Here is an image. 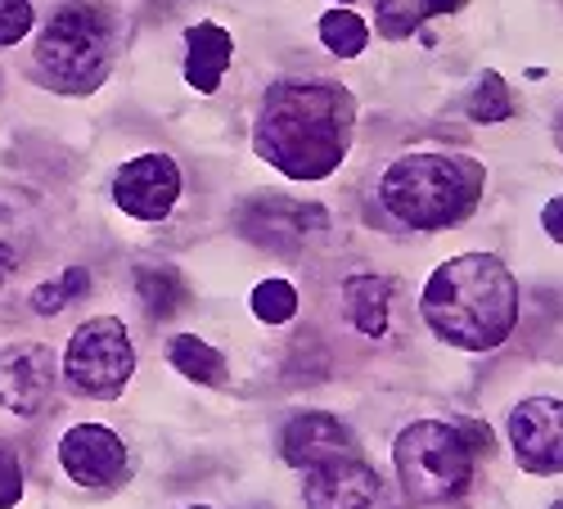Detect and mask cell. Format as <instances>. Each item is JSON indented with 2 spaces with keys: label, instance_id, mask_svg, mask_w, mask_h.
I'll return each mask as SVG.
<instances>
[{
  "label": "cell",
  "instance_id": "4316f807",
  "mask_svg": "<svg viewBox=\"0 0 563 509\" xmlns=\"http://www.w3.org/2000/svg\"><path fill=\"white\" fill-rule=\"evenodd\" d=\"M554 141H559V150H563V113L554 118Z\"/></svg>",
  "mask_w": 563,
  "mask_h": 509
},
{
  "label": "cell",
  "instance_id": "3957f363",
  "mask_svg": "<svg viewBox=\"0 0 563 509\" xmlns=\"http://www.w3.org/2000/svg\"><path fill=\"white\" fill-rule=\"evenodd\" d=\"M478 195H483V167L455 154H406L379 180L384 208L415 230L460 225L478 208Z\"/></svg>",
  "mask_w": 563,
  "mask_h": 509
},
{
  "label": "cell",
  "instance_id": "5b68a950",
  "mask_svg": "<svg viewBox=\"0 0 563 509\" xmlns=\"http://www.w3.org/2000/svg\"><path fill=\"white\" fill-rule=\"evenodd\" d=\"M393 460H397L401 487L415 505L455 500L474 483V446L464 442V433L455 424L419 420V424L401 429Z\"/></svg>",
  "mask_w": 563,
  "mask_h": 509
},
{
  "label": "cell",
  "instance_id": "603a6c76",
  "mask_svg": "<svg viewBox=\"0 0 563 509\" xmlns=\"http://www.w3.org/2000/svg\"><path fill=\"white\" fill-rule=\"evenodd\" d=\"M19 496H23V465H19V455L0 442V509L19 505Z\"/></svg>",
  "mask_w": 563,
  "mask_h": 509
},
{
  "label": "cell",
  "instance_id": "e0dca14e",
  "mask_svg": "<svg viewBox=\"0 0 563 509\" xmlns=\"http://www.w3.org/2000/svg\"><path fill=\"white\" fill-rule=\"evenodd\" d=\"M460 5L464 0H379V10H374V27H379V36H388V41H401L424 19L455 14Z\"/></svg>",
  "mask_w": 563,
  "mask_h": 509
},
{
  "label": "cell",
  "instance_id": "52a82bcc",
  "mask_svg": "<svg viewBox=\"0 0 563 509\" xmlns=\"http://www.w3.org/2000/svg\"><path fill=\"white\" fill-rule=\"evenodd\" d=\"M302 496H307V509H401L388 478L379 469H369L361 455L307 474Z\"/></svg>",
  "mask_w": 563,
  "mask_h": 509
},
{
  "label": "cell",
  "instance_id": "8992f818",
  "mask_svg": "<svg viewBox=\"0 0 563 509\" xmlns=\"http://www.w3.org/2000/svg\"><path fill=\"white\" fill-rule=\"evenodd\" d=\"M135 369V352H131V339L122 330V320L113 316H96L68 339V352H64V379L73 392H118Z\"/></svg>",
  "mask_w": 563,
  "mask_h": 509
},
{
  "label": "cell",
  "instance_id": "7a4b0ae2",
  "mask_svg": "<svg viewBox=\"0 0 563 509\" xmlns=\"http://www.w3.org/2000/svg\"><path fill=\"white\" fill-rule=\"evenodd\" d=\"M419 311L438 339L464 352H492L509 339L514 320H519V285L500 257L464 253L429 275Z\"/></svg>",
  "mask_w": 563,
  "mask_h": 509
},
{
  "label": "cell",
  "instance_id": "4fadbf2b",
  "mask_svg": "<svg viewBox=\"0 0 563 509\" xmlns=\"http://www.w3.org/2000/svg\"><path fill=\"white\" fill-rule=\"evenodd\" d=\"M240 230L275 253H298L311 230H324V208H302L294 199H257L240 212Z\"/></svg>",
  "mask_w": 563,
  "mask_h": 509
},
{
  "label": "cell",
  "instance_id": "6da1fadb",
  "mask_svg": "<svg viewBox=\"0 0 563 509\" xmlns=\"http://www.w3.org/2000/svg\"><path fill=\"white\" fill-rule=\"evenodd\" d=\"M356 104L334 81H275L266 86L253 150L289 180H324L339 171L352 145Z\"/></svg>",
  "mask_w": 563,
  "mask_h": 509
},
{
  "label": "cell",
  "instance_id": "ac0fdd59",
  "mask_svg": "<svg viewBox=\"0 0 563 509\" xmlns=\"http://www.w3.org/2000/svg\"><path fill=\"white\" fill-rule=\"evenodd\" d=\"M167 361L195 384H225V356L195 334H176L167 347Z\"/></svg>",
  "mask_w": 563,
  "mask_h": 509
},
{
  "label": "cell",
  "instance_id": "5bb4252c",
  "mask_svg": "<svg viewBox=\"0 0 563 509\" xmlns=\"http://www.w3.org/2000/svg\"><path fill=\"white\" fill-rule=\"evenodd\" d=\"M234 55V41L225 27L217 23H195L190 36H185V81H190L195 90H203V96H212V90L221 86V73Z\"/></svg>",
  "mask_w": 563,
  "mask_h": 509
},
{
  "label": "cell",
  "instance_id": "d6986e66",
  "mask_svg": "<svg viewBox=\"0 0 563 509\" xmlns=\"http://www.w3.org/2000/svg\"><path fill=\"white\" fill-rule=\"evenodd\" d=\"M320 41L330 45L339 59H356L365 45H369V27H365V19H356L352 10H330V14L320 19Z\"/></svg>",
  "mask_w": 563,
  "mask_h": 509
},
{
  "label": "cell",
  "instance_id": "ffe728a7",
  "mask_svg": "<svg viewBox=\"0 0 563 509\" xmlns=\"http://www.w3.org/2000/svg\"><path fill=\"white\" fill-rule=\"evenodd\" d=\"M514 113V96L500 73H483V81L474 86V96H468V118L474 122H505Z\"/></svg>",
  "mask_w": 563,
  "mask_h": 509
},
{
  "label": "cell",
  "instance_id": "277c9868",
  "mask_svg": "<svg viewBox=\"0 0 563 509\" xmlns=\"http://www.w3.org/2000/svg\"><path fill=\"white\" fill-rule=\"evenodd\" d=\"M113 59V23L100 5L68 0V5L45 23L36 41V64L55 90L64 96H86L96 90Z\"/></svg>",
  "mask_w": 563,
  "mask_h": 509
},
{
  "label": "cell",
  "instance_id": "cb8c5ba5",
  "mask_svg": "<svg viewBox=\"0 0 563 509\" xmlns=\"http://www.w3.org/2000/svg\"><path fill=\"white\" fill-rule=\"evenodd\" d=\"M68 302H73V294H68L64 280H55V285H36V294H32V311H36V316H59Z\"/></svg>",
  "mask_w": 563,
  "mask_h": 509
},
{
  "label": "cell",
  "instance_id": "ba28073f",
  "mask_svg": "<svg viewBox=\"0 0 563 509\" xmlns=\"http://www.w3.org/2000/svg\"><path fill=\"white\" fill-rule=\"evenodd\" d=\"M509 442L528 474H563V401H519V410L509 414Z\"/></svg>",
  "mask_w": 563,
  "mask_h": 509
},
{
  "label": "cell",
  "instance_id": "30bf717a",
  "mask_svg": "<svg viewBox=\"0 0 563 509\" xmlns=\"http://www.w3.org/2000/svg\"><path fill=\"white\" fill-rule=\"evenodd\" d=\"M279 451H285V460L302 474L330 469V465H343V460L361 455L352 429L339 424L334 414H298V420H289L285 433H279Z\"/></svg>",
  "mask_w": 563,
  "mask_h": 509
},
{
  "label": "cell",
  "instance_id": "44dd1931",
  "mask_svg": "<svg viewBox=\"0 0 563 509\" xmlns=\"http://www.w3.org/2000/svg\"><path fill=\"white\" fill-rule=\"evenodd\" d=\"M253 316L266 320V325H285V320L298 316V289L289 280H262L253 289Z\"/></svg>",
  "mask_w": 563,
  "mask_h": 509
},
{
  "label": "cell",
  "instance_id": "7402d4cb",
  "mask_svg": "<svg viewBox=\"0 0 563 509\" xmlns=\"http://www.w3.org/2000/svg\"><path fill=\"white\" fill-rule=\"evenodd\" d=\"M32 32V5L27 0H0V45H14Z\"/></svg>",
  "mask_w": 563,
  "mask_h": 509
},
{
  "label": "cell",
  "instance_id": "7c38bea8",
  "mask_svg": "<svg viewBox=\"0 0 563 509\" xmlns=\"http://www.w3.org/2000/svg\"><path fill=\"white\" fill-rule=\"evenodd\" d=\"M55 388V356L41 343H14L0 352V406L14 414H36Z\"/></svg>",
  "mask_w": 563,
  "mask_h": 509
},
{
  "label": "cell",
  "instance_id": "9a60e30c",
  "mask_svg": "<svg viewBox=\"0 0 563 509\" xmlns=\"http://www.w3.org/2000/svg\"><path fill=\"white\" fill-rule=\"evenodd\" d=\"M388 307H393V285L379 280V275H352V280H343V311L361 334L384 339L388 334Z\"/></svg>",
  "mask_w": 563,
  "mask_h": 509
},
{
  "label": "cell",
  "instance_id": "2e32d148",
  "mask_svg": "<svg viewBox=\"0 0 563 509\" xmlns=\"http://www.w3.org/2000/svg\"><path fill=\"white\" fill-rule=\"evenodd\" d=\"M135 294L154 320H172L176 311L190 307V285L180 280L176 266H140L135 270Z\"/></svg>",
  "mask_w": 563,
  "mask_h": 509
},
{
  "label": "cell",
  "instance_id": "f1b7e54d",
  "mask_svg": "<svg viewBox=\"0 0 563 509\" xmlns=\"http://www.w3.org/2000/svg\"><path fill=\"white\" fill-rule=\"evenodd\" d=\"M550 509H563V500H559V505H550Z\"/></svg>",
  "mask_w": 563,
  "mask_h": 509
},
{
  "label": "cell",
  "instance_id": "9c48e42d",
  "mask_svg": "<svg viewBox=\"0 0 563 509\" xmlns=\"http://www.w3.org/2000/svg\"><path fill=\"white\" fill-rule=\"evenodd\" d=\"M113 199L135 221H163L180 199V167L167 154H140L118 171Z\"/></svg>",
  "mask_w": 563,
  "mask_h": 509
},
{
  "label": "cell",
  "instance_id": "8fae6325",
  "mask_svg": "<svg viewBox=\"0 0 563 509\" xmlns=\"http://www.w3.org/2000/svg\"><path fill=\"white\" fill-rule=\"evenodd\" d=\"M59 465L81 487H113L126 474V446L104 424H77L59 442Z\"/></svg>",
  "mask_w": 563,
  "mask_h": 509
},
{
  "label": "cell",
  "instance_id": "484cf974",
  "mask_svg": "<svg viewBox=\"0 0 563 509\" xmlns=\"http://www.w3.org/2000/svg\"><path fill=\"white\" fill-rule=\"evenodd\" d=\"M19 262H14V248H5V244H0V275H10Z\"/></svg>",
  "mask_w": 563,
  "mask_h": 509
},
{
  "label": "cell",
  "instance_id": "d4e9b609",
  "mask_svg": "<svg viewBox=\"0 0 563 509\" xmlns=\"http://www.w3.org/2000/svg\"><path fill=\"white\" fill-rule=\"evenodd\" d=\"M541 225H545V235H550L554 244H563V195L545 203V212H541Z\"/></svg>",
  "mask_w": 563,
  "mask_h": 509
},
{
  "label": "cell",
  "instance_id": "83f0119b",
  "mask_svg": "<svg viewBox=\"0 0 563 509\" xmlns=\"http://www.w3.org/2000/svg\"><path fill=\"white\" fill-rule=\"evenodd\" d=\"M190 509H212V505H190Z\"/></svg>",
  "mask_w": 563,
  "mask_h": 509
},
{
  "label": "cell",
  "instance_id": "f546056e",
  "mask_svg": "<svg viewBox=\"0 0 563 509\" xmlns=\"http://www.w3.org/2000/svg\"><path fill=\"white\" fill-rule=\"evenodd\" d=\"M339 5H352V0H339Z\"/></svg>",
  "mask_w": 563,
  "mask_h": 509
}]
</instances>
